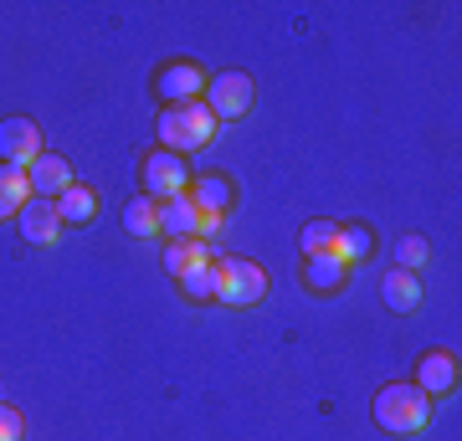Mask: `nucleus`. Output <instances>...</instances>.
<instances>
[{
  "mask_svg": "<svg viewBox=\"0 0 462 441\" xmlns=\"http://www.w3.org/2000/svg\"><path fill=\"white\" fill-rule=\"evenodd\" d=\"M139 185H144V196H180L185 185H190V170H185L180 154H170V149H160V154H149L144 170H139Z\"/></svg>",
  "mask_w": 462,
  "mask_h": 441,
  "instance_id": "5",
  "label": "nucleus"
},
{
  "mask_svg": "<svg viewBox=\"0 0 462 441\" xmlns=\"http://www.w3.org/2000/svg\"><path fill=\"white\" fill-rule=\"evenodd\" d=\"M26 185H32L36 200H57L67 185H72V164H67L62 154H47V149H42V154L26 164Z\"/></svg>",
  "mask_w": 462,
  "mask_h": 441,
  "instance_id": "7",
  "label": "nucleus"
},
{
  "mask_svg": "<svg viewBox=\"0 0 462 441\" xmlns=\"http://www.w3.org/2000/svg\"><path fill=\"white\" fill-rule=\"evenodd\" d=\"M375 421L380 431H391V436H416L421 426L431 421V395H421L406 380V385H385L375 395Z\"/></svg>",
  "mask_w": 462,
  "mask_h": 441,
  "instance_id": "2",
  "label": "nucleus"
},
{
  "mask_svg": "<svg viewBox=\"0 0 462 441\" xmlns=\"http://www.w3.org/2000/svg\"><path fill=\"white\" fill-rule=\"evenodd\" d=\"M380 298H385V308L391 313H411L416 303H421V278H416V272H385V278H380Z\"/></svg>",
  "mask_w": 462,
  "mask_h": 441,
  "instance_id": "12",
  "label": "nucleus"
},
{
  "mask_svg": "<svg viewBox=\"0 0 462 441\" xmlns=\"http://www.w3.org/2000/svg\"><path fill=\"white\" fill-rule=\"evenodd\" d=\"M196 262H216L206 242H165V272L170 278H180L185 267H196Z\"/></svg>",
  "mask_w": 462,
  "mask_h": 441,
  "instance_id": "21",
  "label": "nucleus"
},
{
  "mask_svg": "<svg viewBox=\"0 0 462 441\" xmlns=\"http://www.w3.org/2000/svg\"><path fill=\"white\" fill-rule=\"evenodd\" d=\"M200 216L206 211L180 190V196H170L165 206H160V231H165L170 242H200Z\"/></svg>",
  "mask_w": 462,
  "mask_h": 441,
  "instance_id": "10",
  "label": "nucleus"
},
{
  "mask_svg": "<svg viewBox=\"0 0 462 441\" xmlns=\"http://www.w3.org/2000/svg\"><path fill=\"white\" fill-rule=\"evenodd\" d=\"M0 441H21V410L0 406Z\"/></svg>",
  "mask_w": 462,
  "mask_h": 441,
  "instance_id": "23",
  "label": "nucleus"
},
{
  "mask_svg": "<svg viewBox=\"0 0 462 441\" xmlns=\"http://www.w3.org/2000/svg\"><path fill=\"white\" fill-rule=\"evenodd\" d=\"M216 272H221V303H231V308H247V303H263L267 293V272L257 267V262L247 257H221L216 262Z\"/></svg>",
  "mask_w": 462,
  "mask_h": 441,
  "instance_id": "3",
  "label": "nucleus"
},
{
  "mask_svg": "<svg viewBox=\"0 0 462 441\" xmlns=\"http://www.w3.org/2000/svg\"><path fill=\"white\" fill-rule=\"evenodd\" d=\"M124 231L129 236H160V200H149V196L129 200L124 206Z\"/></svg>",
  "mask_w": 462,
  "mask_h": 441,
  "instance_id": "18",
  "label": "nucleus"
},
{
  "mask_svg": "<svg viewBox=\"0 0 462 441\" xmlns=\"http://www.w3.org/2000/svg\"><path fill=\"white\" fill-rule=\"evenodd\" d=\"M175 282H180V293L190 298V303H206V298L221 293V272H216V262H196V267H185Z\"/></svg>",
  "mask_w": 462,
  "mask_h": 441,
  "instance_id": "16",
  "label": "nucleus"
},
{
  "mask_svg": "<svg viewBox=\"0 0 462 441\" xmlns=\"http://www.w3.org/2000/svg\"><path fill=\"white\" fill-rule=\"evenodd\" d=\"M42 154V129H36L32 118H5L0 124V164H16V170H26V164Z\"/></svg>",
  "mask_w": 462,
  "mask_h": 441,
  "instance_id": "6",
  "label": "nucleus"
},
{
  "mask_svg": "<svg viewBox=\"0 0 462 441\" xmlns=\"http://www.w3.org/2000/svg\"><path fill=\"white\" fill-rule=\"evenodd\" d=\"M211 139H216V114L200 98L170 103L165 114H160V149H170V154H196Z\"/></svg>",
  "mask_w": 462,
  "mask_h": 441,
  "instance_id": "1",
  "label": "nucleus"
},
{
  "mask_svg": "<svg viewBox=\"0 0 462 441\" xmlns=\"http://www.w3.org/2000/svg\"><path fill=\"white\" fill-rule=\"evenodd\" d=\"M200 206V211H216V216H226L231 206V180L226 175H200L196 180V196H190Z\"/></svg>",
  "mask_w": 462,
  "mask_h": 441,
  "instance_id": "20",
  "label": "nucleus"
},
{
  "mask_svg": "<svg viewBox=\"0 0 462 441\" xmlns=\"http://www.w3.org/2000/svg\"><path fill=\"white\" fill-rule=\"evenodd\" d=\"M370 252H375V231L365 226V221H349V226H339V246H334V257H339V262L370 257Z\"/></svg>",
  "mask_w": 462,
  "mask_h": 441,
  "instance_id": "19",
  "label": "nucleus"
},
{
  "mask_svg": "<svg viewBox=\"0 0 462 441\" xmlns=\"http://www.w3.org/2000/svg\"><path fill=\"white\" fill-rule=\"evenodd\" d=\"M32 200V185H26V170L16 164H0V221L21 216V206Z\"/></svg>",
  "mask_w": 462,
  "mask_h": 441,
  "instance_id": "15",
  "label": "nucleus"
},
{
  "mask_svg": "<svg viewBox=\"0 0 462 441\" xmlns=\"http://www.w3.org/2000/svg\"><path fill=\"white\" fill-rule=\"evenodd\" d=\"M252 103H257V87H252L247 72H216L206 82V108L216 114V124L221 118H247Z\"/></svg>",
  "mask_w": 462,
  "mask_h": 441,
  "instance_id": "4",
  "label": "nucleus"
},
{
  "mask_svg": "<svg viewBox=\"0 0 462 441\" xmlns=\"http://www.w3.org/2000/svg\"><path fill=\"white\" fill-rule=\"evenodd\" d=\"M16 226H21V236L32 246H51L57 236H62V216H57V200H26L21 206V216H16Z\"/></svg>",
  "mask_w": 462,
  "mask_h": 441,
  "instance_id": "8",
  "label": "nucleus"
},
{
  "mask_svg": "<svg viewBox=\"0 0 462 441\" xmlns=\"http://www.w3.org/2000/svg\"><path fill=\"white\" fill-rule=\"evenodd\" d=\"M349 278V262H339L329 252V257H309V267H303V282L314 288V293H339Z\"/></svg>",
  "mask_w": 462,
  "mask_h": 441,
  "instance_id": "13",
  "label": "nucleus"
},
{
  "mask_svg": "<svg viewBox=\"0 0 462 441\" xmlns=\"http://www.w3.org/2000/svg\"><path fill=\"white\" fill-rule=\"evenodd\" d=\"M416 390H421V395L457 390V360H452L447 349H431V354H421V364H416Z\"/></svg>",
  "mask_w": 462,
  "mask_h": 441,
  "instance_id": "11",
  "label": "nucleus"
},
{
  "mask_svg": "<svg viewBox=\"0 0 462 441\" xmlns=\"http://www.w3.org/2000/svg\"><path fill=\"white\" fill-rule=\"evenodd\" d=\"M427 257H431V246H427V236H401L396 242V267L401 272H416V267H427Z\"/></svg>",
  "mask_w": 462,
  "mask_h": 441,
  "instance_id": "22",
  "label": "nucleus"
},
{
  "mask_svg": "<svg viewBox=\"0 0 462 441\" xmlns=\"http://www.w3.org/2000/svg\"><path fill=\"white\" fill-rule=\"evenodd\" d=\"M298 246H303V257H329L339 246V221H303Z\"/></svg>",
  "mask_w": 462,
  "mask_h": 441,
  "instance_id": "17",
  "label": "nucleus"
},
{
  "mask_svg": "<svg viewBox=\"0 0 462 441\" xmlns=\"http://www.w3.org/2000/svg\"><path fill=\"white\" fill-rule=\"evenodd\" d=\"M57 216L72 221V226H88V221L98 216V190H88V185H67L62 196H57Z\"/></svg>",
  "mask_w": 462,
  "mask_h": 441,
  "instance_id": "14",
  "label": "nucleus"
},
{
  "mask_svg": "<svg viewBox=\"0 0 462 441\" xmlns=\"http://www.w3.org/2000/svg\"><path fill=\"white\" fill-rule=\"evenodd\" d=\"M206 87V72H200L196 62H165L160 67V78H154V93L165 98V108L170 103H190Z\"/></svg>",
  "mask_w": 462,
  "mask_h": 441,
  "instance_id": "9",
  "label": "nucleus"
}]
</instances>
